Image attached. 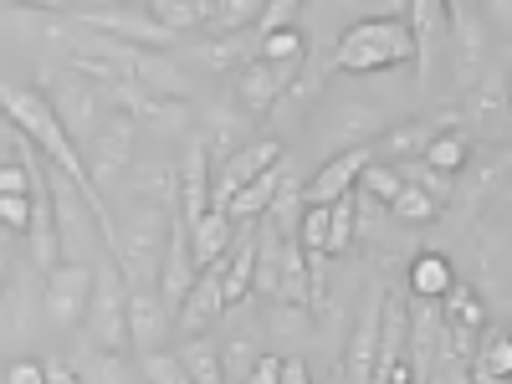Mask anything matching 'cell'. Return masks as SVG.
I'll list each match as a JSON object with an SVG mask.
<instances>
[{
    "mask_svg": "<svg viewBox=\"0 0 512 384\" xmlns=\"http://www.w3.org/2000/svg\"><path fill=\"white\" fill-rule=\"evenodd\" d=\"M384 108H374V103H344L333 113V123H328V134H333V144H344V149H369V139H379L384 134Z\"/></svg>",
    "mask_w": 512,
    "mask_h": 384,
    "instance_id": "44dd1931",
    "label": "cell"
},
{
    "mask_svg": "<svg viewBox=\"0 0 512 384\" xmlns=\"http://www.w3.org/2000/svg\"><path fill=\"white\" fill-rule=\"evenodd\" d=\"M31 282H36L31 262H16L6 287H0V297H6V303H0V338H6V344H26V338H31V323H36Z\"/></svg>",
    "mask_w": 512,
    "mask_h": 384,
    "instance_id": "9a60e30c",
    "label": "cell"
},
{
    "mask_svg": "<svg viewBox=\"0 0 512 384\" xmlns=\"http://www.w3.org/2000/svg\"><path fill=\"white\" fill-rule=\"evenodd\" d=\"M31 226V195H0V231L26 236Z\"/></svg>",
    "mask_w": 512,
    "mask_h": 384,
    "instance_id": "b9f144b4",
    "label": "cell"
},
{
    "mask_svg": "<svg viewBox=\"0 0 512 384\" xmlns=\"http://www.w3.org/2000/svg\"><path fill=\"white\" fill-rule=\"evenodd\" d=\"M349 246H354V195L328 205V246H323V256H344Z\"/></svg>",
    "mask_w": 512,
    "mask_h": 384,
    "instance_id": "d6a6232c",
    "label": "cell"
},
{
    "mask_svg": "<svg viewBox=\"0 0 512 384\" xmlns=\"http://www.w3.org/2000/svg\"><path fill=\"white\" fill-rule=\"evenodd\" d=\"M134 139H139V123L128 113H108V123L93 134V144L82 149V164H88V180L93 190H113V180L128 175V159H134Z\"/></svg>",
    "mask_w": 512,
    "mask_h": 384,
    "instance_id": "8992f818",
    "label": "cell"
},
{
    "mask_svg": "<svg viewBox=\"0 0 512 384\" xmlns=\"http://www.w3.org/2000/svg\"><path fill=\"white\" fill-rule=\"evenodd\" d=\"M0 139H6V144L16 139V128H11V118H6V113H0Z\"/></svg>",
    "mask_w": 512,
    "mask_h": 384,
    "instance_id": "681fc988",
    "label": "cell"
},
{
    "mask_svg": "<svg viewBox=\"0 0 512 384\" xmlns=\"http://www.w3.org/2000/svg\"><path fill=\"white\" fill-rule=\"evenodd\" d=\"M323 246H328V205H303V221H297V251L323 256Z\"/></svg>",
    "mask_w": 512,
    "mask_h": 384,
    "instance_id": "836d02e7",
    "label": "cell"
},
{
    "mask_svg": "<svg viewBox=\"0 0 512 384\" xmlns=\"http://www.w3.org/2000/svg\"><path fill=\"white\" fill-rule=\"evenodd\" d=\"M0 384H47V369H41V359H31V354H11L6 364H0Z\"/></svg>",
    "mask_w": 512,
    "mask_h": 384,
    "instance_id": "ab89813d",
    "label": "cell"
},
{
    "mask_svg": "<svg viewBox=\"0 0 512 384\" xmlns=\"http://www.w3.org/2000/svg\"><path fill=\"white\" fill-rule=\"evenodd\" d=\"M256 57V47H251V41H246V31L241 36H216V41H205V47H195V62L200 67H221V72H241L246 62Z\"/></svg>",
    "mask_w": 512,
    "mask_h": 384,
    "instance_id": "83f0119b",
    "label": "cell"
},
{
    "mask_svg": "<svg viewBox=\"0 0 512 384\" xmlns=\"http://www.w3.org/2000/svg\"><path fill=\"white\" fill-rule=\"evenodd\" d=\"M88 303H93V267H82V262H57L47 272V282H41V308H47V323L62 328V333L82 328Z\"/></svg>",
    "mask_w": 512,
    "mask_h": 384,
    "instance_id": "52a82bcc",
    "label": "cell"
},
{
    "mask_svg": "<svg viewBox=\"0 0 512 384\" xmlns=\"http://www.w3.org/2000/svg\"><path fill=\"white\" fill-rule=\"evenodd\" d=\"M180 364L190 374V384H226L221 379V354L205 344V338H190V344L180 349Z\"/></svg>",
    "mask_w": 512,
    "mask_h": 384,
    "instance_id": "1f68e13d",
    "label": "cell"
},
{
    "mask_svg": "<svg viewBox=\"0 0 512 384\" xmlns=\"http://www.w3.org/2000/svg\"><path fill=\"white\" fill-rule=\"evenodd\" d=\"M292 72H297V67H272V62H262V57H251V62L236 72V103H241L246 113L277 108V103L287 98V88H292Z\"/></svg>",
    "mask_w": 512,
    "mask_h": 384,
    "instance_id": "5bb4252c",
    "label": "cell"
},
{
    "mask_svg": "<svg viewBox=\"0 0 512 384\" xmlns=\"http://www.w3.org/2000/svg\"><path fill=\"white\" fill-rule=\"evenodd\" d=\"M379 308H384V292L369 297V308L349 338V354H344V384H369L374 379V354H379Z\"/></svg>",
    "mask_w": 512,
    "mask_h": 384,
    "instance_id": "ac0fdd59",
    "label": "cell"
},
{
    "mask_svg": "<svg viewBox=\"0 0 512 384\" xmlns=\"http://www.w3.org/2000/svg\"><path fill=\"white\" fill-rule=\"evenodd\" d=\"M0 195H31V180H26V169H21V159H16V164H6V169H0Z\"/></svg>",
    "mask_w": 512,
    "mask_h": 384,
    "instance_id": "ee69618b",
    "label": "cell"
},
{
    "mask_svg": "<svg viewBox=\"0 0 512 384\" xmlns=\"http://www.w3.org/2000/svg\"><path fill=\"white\" fill-rule=\"evenodd\" d=\"M251 364H256V344H246V338H236V344H231V349L221 354V379H226V384H246Z\"/></svg>",
    "mask_w": 512,
    "mask_h": 384,
    "instance_id": "f35d334b",
    "label": "cell"
},
{
    "mask_svg": "<svg viewBox=\"0 0 512 384\" xmlns=\"http://www.w3.org/2000/svg\"><path fill=\"white\" fill-rule=\"evenodd\" d=\"M6 164H16V139H11V144L0 139V169H6Z\"/></svg>",
    "mask_w": 512,
    "mask_h": 384,
    "instance_id": "c3c4849f",
    "label": "cell"
},
{
    "mask_svg": "<svg viewBox=\"0 0 512 384\" xmlns=\"http://www.w3.org/2000/svg\"><path fill=\"white\" fill-rule=\"evenodd\" d=\"M472 374H487V379H507L512 374V344H507V333H492L487 344L477 349Z\"/></svg>",
    "mask_w": 512,
    "mask_h": 384,
    "instance_id": "d590c367",
    "label": "cell"
},
{
    "mask_svg": "<svg viewBox=\"0 0 512 384\" xmlns=\"http://www.w3.org/2000/svg\"><path fill=\"white\" fill-rule=\"evenodd\" d=\"M277 164H282V139H251V144L231 149L221 159V169H210V210H226V200L236 190H246L256 175H267Z\"/></svg>",
    "mask_w": 512,
    "mask_h": 384,
    "instance_id": "ba28073f",
    "label": "cell"
},
{
    "mask_svg": "<svg viewBox=\"0 0 512 384\" xmlns=\"http://www.w3.org/2000/svg\"><path fill=\"white\" fill-rule=\"evenodd\" d=\"M144 11L154 16V26H164L180 41V31H200L210 21V0H154V6H144Z\"/></svg>",
    "mask_w": 512,
    "mask_h": 384,
    "instance_id": "4316f807",
    "label": "cell"
},
{
    "mask_svg": "<svg viewBox=\"0 0 512 384\" xmlns=\"http://www.w3.org/2000/svg\"><path fill=\"white\" fill-rule=\"evenodd\" d=\"M410 57H415V47H410L405 16H364V21H354L344 36H338V47H333V67L354 72V77L405 67Z\"/></svg>",
    "mask_w": 512,
    "mask_h": 384,
    "instance_id": "7a4b0ae2",
    "label": "cell"
},
{
    "mask_svg": "<svg viewBox=\"0 0 512 384\" xmlns=\"http://www.w3.org/2000/svg\"><path fill=\"white\" fill-rule=\"evenodd\" d=\"M456 287V272L441 251H420L415 262H410V292H415V303H441V297Z\"/></svg>",
    "mask_w": 512,
    "mask_h": 384,
    "instance_id": "603a6c76",
    "label": "cell"
},
{
    "mask_svg": "<svg viewBox=\"0 0 512 384\" xmlns=\"http://www.w3.org/2000/svg\"><path fill=\"white\" fill-rule=\"evenodd\" d=\"M88 349L103 354H128V282L118 277L113 262L93 267V303H88Z\"/></svg>",
    "mask_w": 512,
    "mask_h": 384,
    "instance_id": "277c9868",
    "label": "cell"
},
{
    "mask_svg": "<svg viewBox=\"0 0 512 384\" xmlns=\"http://www.w3.org/2000/svg\"><path fill=\"white\" fill-rule=\"evenodd\" d=\"M134 364H139V379H144V384H190V374H185L180 354H169V349L144 354V359H134Z\"/></svg>",
    "mask_w": 512,
    "mask_h": 384,
    "instance_id": "e575fe53",
    "label": "cell"
},
{
    "mask_svg": "<svg viewBox=\"0 0 512 384\" xmlns=\"http://www.w3.org/2000/svg\"><path fill=\"white\" fill-rule=\"evenodd\" d=\"M11 267H16V256H11V241L0 236V287H6V277H11Z\"/></svg>",
    "mask_w": 512,
    "mask_h": 384,
    "instance_id": "7dc6e473",
    "label": "cell"
},
{
    "mask_svg": "<svg viewBox=\"0 0 512 384\" xmlns=\"http://www.w3.org/2000/svg\"><path fill=\"white\" fill-rule=\"evenodd\" d=\"M72 21L82 31H98V36H113V41H128V47H175V36H169L164 26H154V16L144 6H88V11H72Z\"/></svg>",
    "mask_w": 512,
    "mask_h": 384,
    "instance_id": "9c48e42d",
    "label": "cell"
},
{
    "mask_svg": "<svg viewBox=\"0 0 512 384\" xmlns=\"http://www.w3.org/2000/svg\"><path fill=\"white\" fill-rule=\"evenodd\" d=\"M384 210H390L395 221H405V226H431V221L441 216V205L425 195V190H415V185H400V195L384 205Z\"/></svg>",
    "mask_w": 512,
    "mask_h": 384,
    "instance_id": "4dcf8cb0",
    "label": "cell"
},
{
    "mask_svg": "<svg viewBox=\"0 0 512 384\" xmlns=\"http://www.w3.org/2000/svg\"><path fill=\"white\" fill-rule=\"evenodd\" d=\"M77 369L82 384H144L139 379V364L128 359V354H103V349H77L67 359Z\"/></svg>",
    "mask_w": 512,
    "mask_h": 384,
    "instance_id": "7402d4cb",
    "label": "cell"
},
{
    "mask_svg": "<svg viewBox=\"0 0 512 384\" xmlns=\"http://www.w3.org/2000/svg\"><path fill=\"white\" fill-rule=\"evenodd\" d=\"M446 31L456 36V82L461 93L482 88V72H487V26L472 6H456L446 11Z\"/></svg>",
    "mask_w": 512,
    "mask_h": 384,
    "instance_id": "30bf717a",
    "label": "cell"
},
{
    "mask_svg": "<svg viewBox=\"0 0 512 384\" xmlns=\"http://www.w3.org/2000/svg\"><path fill=\"white\" fill-rule=\"evenodd\" d=\"M169 338V313L159 303V292H134L128 287V349L139 359L144 354H159Z\"/></svg>",
    "mask_w": 512,
    "mask_h": 384,
    "instance_id": "e0dca14e",
    "label": "cell"
},
{
    "mask_svg": "<svg viewBox=\"0 0 512 384\" xmlns=\"http://www.w3.org/2000/svg\"><path fill=\"white\" fill-rule=\"evenodd\" d=\"M47 195H52V221H57V251H62V262H82V267H93V251H98V221H93V210L88 200L77 195V185L67 175H57V169L47 164Z\"/></svg>",
    "mask_w": 512,
    "mask_h": 384,
    "instance_id": "5b68a950",
    "label": "cell"
},
{
    "mask_svg": "<svg viewBox=\"0 0 512 384\" xmlns=\"http://www.w3.org/2000/svg\"><path fill=\"white\" fill-rule=\"evenodd\" d=\"M277 374H282V359H277V354H256L246 384H277Z\"/></svg>",
    "mask_w": 512,
    "mask_h": 384,
    "instance_id": "7bdbcfd3",
    "label": "cell"
},
{
    "mask_svg": "<svg viewBox=\"0 0 512 384\" xmlns=\"http://www.w3.org/2000/svg\"><path fill=\"white\" fill-rule=\"evenodd\" d=\"M405 31H410V47H415L410 62L420 67V88H431L441 41H446V6H436V0H415L410 16H405Z\"/></svg>",
    "mask_w": 512,
    "mask_h": 384,
    "instance_id": "7c38bea8",
    "label": "cell"
},
{
    "mask_svg": "<svg viewBox=\"0 0 512 384\" xmlns=\"http://www.w3.org/2000/svg\"><path fill=\"white\" fill-rule=\"evenodd\" d=\"M185 236H190V262H195V272H205V267H216L221 256L231 251L236 226L226 221V210H205L195 226H185Z\"/></svg>",
    "mask_w": 512,
    "mask_h": 384,
    "instance_id": "ffe728a7",
    "label": "cell"
},
{
    "mask_svg": "<svg viewBox=\"0 0 512 384\" xmlns=\"http://www.w3.org/2000/svg\"><path fill=\"white\" fill-rule=\"evenodd\" d=\"M256 57L262 62H272V67H297L308 57V41H303V31H272V36H262L256 41Z\"/></svg>",
    "mask_w": 512,
    "mask_h": 384,
    "instance_id": "f546056e",
    "label": "cell"
},
{
    "mask_svg": "<svg viewBox=\"0 0 512 384\" xmlns=\"http://www.w3.org/2000/svg\"><path fill=\"white\" fill-rule=\"evenodd\" d=\"M359 185H364V195L374 200V205H390L395 195H400V175L390 164H369L364 175H359Z\"/></svg>",
    "mask_w": 512,
    "mask_h": 384,
    "instance_id": "8d00e7d4",
    "label": "cell"
},
{
    "mask_svg": "<svg viewBox=\"0 0 512 384\" xmlns=\"http://www.w3.org/2000/svg\"><path fill=\"white\" fill-rule=\"evenodd\" d=\"M436 308H441V318H446L451 333H466V338H472V333L487 328V303H482L472 287H451Z\"/></svg>",
    "mask_w": 512,
    "mask_h": 384,
    "instance_id": "d4e9b609",
    "label": "cell"
},
{
    "mask_svg": "<svg viewBox=\"0 0 512 384\" xmlns=\"http://www.w3.org/2000/svg\"><path fill=\"white\" fill-rule=\"evenodd\" d=\"M297 11H303L297 0H262L256 31H262V36H272V31H292V26H297ZM262 36H256V41H262Z\"/></svg>",
    "mask_w": 512,
    "mask_h": 384,
    "instance_id": "74e56055",
    "label": "cell"
},
{
    "mask_svg": "<svg viewBox=\"0 0 512 384\" xmlns=\"http://www.w3.org/2000/svg\"><path fill=\"white\" fill-rule=\"evenodd\" d=\"M277 180H282V169H267V175H256L246 190H236L231 200H226V221L236 226H251V221H262L267 216V205H272V195H277Z\"/></svg>",
    "mask_w": 512,
    "mask_h": 384,
    "instance_id": "cb8c5ba5",
    "label": "cell"
},
{
    "mask_svg": "<svg viewBox=\"0 0 512 384\" xmlns=\"http://www.w3.org/2000/svg\"><path fill=\"white\" fill-rule=\"evenodd\" d=\"M216 272H221V303L226 308L246 303V297L256 292V231L251 226H241L231 236V251L216 262Z\"/></svg>",
    "mask_w": 512,
    "mask_h": 384,
    "instance_id": "2e32d148",
    "label": "cell"
},
{
    "mask_svg": "<svg viewBox=\"0 0 512 384\" xmlns=\"http://www.w3.org/2000/svg\"><path fill=\"white\" fill-rule=\"evenodd\" d=\"M41 369H47V384H82L67 359H41Z\"/></svg>",
    "mask_w": 512,
    "mask_h": 384,
    "instance_id": "f6af8a7d",
    "label": "cell"
},
{
    "mask_svg": "<svg viewBox=\"0 0 512 384\" xmlns=\"http://www.w3.org/2000/svg\"><path fill=\"white\" fill-rule=\"evenodd\" d=\"M277 384H313V374H308V364H303V359H282Z\"/></svg>",
    "mask_w": 512,
    "mask_h": 384,
    "instance_id": "bcb514c9",
    "label": "cell"
},
{
    "mask_svg": "<svg viewBox=\"0 0 512 384\" xmlns=\"http://www.w3.org/2000/svg\"><path fill=\"white\" fill-rule=\"evenodd\" d=\"M466 159H472V139L456 134V128H446V134H436L431 144L420 149V164H425V169H436V175H446V180L461 175Z\"/></svg>",
    "mask_w": 512,
    "mask_h": 384,
    "instance_id": "484cf974",
    "label": "cell"
},
{
    "mask_svg": "<svg viewBox=\"0 0 512 384\" xmlns=\"http://www.w3.org/2000/svg\"><path fill=\"white\" fill-rule=\"evenodd\" d=\"M169 210L175 205H134L118 221L113 241V267L134 292H154L159 262H164V241H169Z\"/></svg>",
    "mask_w": 512,
    "mask_h": 384,
    "instance_id": "6da1fadb",
    "label": "cell"
},
{
    "mask_svg": "<svg viewBox=\"0 0 512 384\" xmlns=\"http://www.w3.org/2000/svg\"><path fill=\"white\" fill-rule=\"evenodd\" d=\"M256 16H262V0H210V21L221 36H241L246 26H256Z\"/></svg>",
    "mask_w": 512,
    "mask_h": 384,
    "instance_id": "f1b7e54d",
    "label": "cell"
},
{
    "mask_svg": "<svg viewBox=\"0 0 512 384\" xmlns=\"http://www.w3.org/2000/svg\"><path fill=\"white\" fill-rule=\"evenodd\" d=\"M41 98H47V108L57 113L62 134L77 144V154L93 144V134H98V128L108 123V113H113L108 98H103L82 72H72V67H67V72H52V93H41Z\"/></svg>",
    "mask_w": 512,
    "mask_h": 384,
    "instance_id": "3957f363",
    "label": "cell"
},
{
    "mask_svg": "<svg viewBox=\"0 0 512 384\" xmlns=\"http://www.w3.org/2000/svg\"><path fill=\"white\" fill-rule=\"evenodd\" d=\"M226 313V303H221V272L216 267H205L200 277H195V287L185 292V303H180V333H200V328H210V323H216Z\"/></svg>",
    "mask_w": 512,
    "mask_h": 384,
    "instance_id": "d6986e66",
    "label": "cell"
},
{
    "mask_svg": "<svg viewBox=\"0 0 512 384\" xmlns=\"http://www.w3.org/2000/svg\"><path fill=\"white\" fill-rule=\"evenodd\" d=\"M431 139H436L431 123H405V128H395V134L384 139V149H390V154H415V149H425Z\"/></svg>",
    "mask_w": 512,
    "mask_h": 384,
    "instance_id": "60d3db41",
    "label": "cell"
},
{
    "mask_svg": "<svg viewBox=\"0 0 512 384\" xmlns=\"http://www.w3.org/2000/svg\"><path fill=\"white\" fill-rule=\"evenodd\" d=\"M175 210L185 226H195L210 210V149H205V139H195L175 169Z\"/></svg>",
    "mask_w": 512,
    "mask_h": 384,
    "instance_id": "4fadbf2b",
    "label": "cell"
},
{
    "mask_svg": "<svg viewBox=\"0 0 512 384\" xmlns=\"http://www.w3.org/2000/svg\"><path fill=\"white\" fill-rule=\"evenodd\" d=\"M369 164H374L369 149H338V154L318 169V175H313V185L303 190V205H338V200H349Z\"/></svg>",
    "mask_w": 512,
    "mask_h": 384,
    "instance_id": "8fae6325",
    "label": "cell"
}]
</instances>
